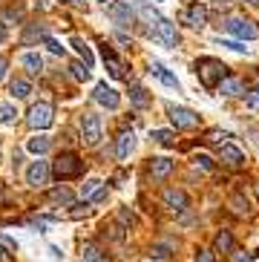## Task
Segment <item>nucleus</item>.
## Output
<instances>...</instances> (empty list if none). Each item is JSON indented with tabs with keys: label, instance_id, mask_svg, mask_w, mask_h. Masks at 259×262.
Instances as JSON below:
<instances>
[{
	"label": "nucleus",
	"instance_id": "6ab92c4d",
	"mask_svg": "<svg viewBox=\"0 0 259 262\" xmlns=\"http://www.w3.org/2000/svg\"><path fill=\"white\" fill-rule=\"evenodd\" d=\"M133 147H136V139H133V133H121L118 141H115V156L118 159H127L133 153Z\"/></svg>",
	"mask_w": 259,
	"mask_h": 262
},
{
	"label": "nucleus",
	"instance_id": "4be33fe9",
	"mask_svg": "<svg viewBox=\"0 0 259 262\" xmlns=\"http://www.w3.org/2000/svg\"><path fill=\"white\" fill-rule=\"evenodd\" d=\"M9 93L15 95V98H29L32 84H29V81H23V78H15V81L9 84Z\"/></svg>",
	"mask_w": 259,
	"mask_h": 262
},
{
	"label": "nucleus",
	"instance_id": "7c9ffc66",
	"mask_svg": "<svg viewBox=\"0 0 259 262\" xmlns=\"http://www.w3.org/2000/svg\"><path fill=\"white\" fill-rule=\"evenodd\" d=\"M15 118H17V113L12 104H0V124H12Z\"/></svg>",
	"mask_w": 259,
	"mask_h": 262
},
{
	"label": "nucleus",
	"instance_id": "c756f323",
	"mask_svg": "<svg viewBox=\"0 0 259 262\" xmlns=\"http://www.w3.org/2000/svg\"><path fill=\"white\" fill-rule=\"evenodd\" d=\"M69 72H72L75 81H87L90 78V67H84V63H69Z\"/></svg>",
	"mask_w": 259,
	"mask_h": 262
},
{
	"label": "nucleus",
	"instance_id": "39448f33",
	"mask_svg": "<svg viewBox=\"0 0 259 262\" xmlns=\"http://www.w3.org/2000/svg\"><path fill=\"white\" fill-rule=\"evenodd\" d=\"M81 139L90 147L101 141V118L95 113H84V118H81Z\"/></svg>",
	"mask_w": 259,
	"mask_h": 262
},
{
	"label": "nucleus",
	"instance_id": "ea45409f",
	"mask_svg": "<svg viewBox=\"0 0 259 262\" xmlns=\"http://www.w3.org/2000/svg\"><path fill=\"white\" fill-rule=\"evenodd\" d=\"M118 219H121L124 225H133V222H136V219H133V213H127V210H124V208L118 210Z\"/></svg>",
	"mask_w": 259,
	"mask_h": 262
},
{
	"label": "nucleus",
	"instance_id": "cd10ccee",
	"mask_svg": "<svg viewBox=\"0 0 259 262\" xmlns=\"http://www.w3.org/2000/svg\"><path fill=\"white\" fill-rule=\"evenodd\" d=\"M72 47H75V52L81 55V58H84L87 67H92V52H90V47H87L84 40H81V38H72Z\"/></svg>",
	"mask_w": 259,
	"mask_h": 262
},
{
	"label": "nucleus",
	"instance_id": "ddd939ff",
	"mask_svg": "<svg viewBox=\"0 0 259 262\" xmlns=\"http://www.w3.org/2000/svg\"><path fill=\"white\" fill-rule=\"evenodd\" d=\"M184 20H187L193 29H202V26L207 24V9L202 6V3H190L187 12H184Z\"/></svg>",
	"mask_w": 259,
	"mask_h": 262
},
{
	"label": "nucleus",
	"instance_id": "a18cd8bd",
	"mask_svg": "<svg viewBox=\"0 0 259 262\" xmlns=\"http://www.w3.org/2000/svg\"><path fill=\"white\" fill-rule=\"evenodd\" d=\"M3 38H6V29H3V26H0V40H3Z\"/></svg>",
	"mask_w": 259,
	"mask_h": 262
},
{
	"label": "nucleus",
	"instance_id": "f8f14e48",
	"mask_svg": "<svg viewBox=\"0 0 259 262\" xmlns=\"http://www.w3.org/2000/svg\"><path fill=\"white\" fill-rule=\"evenodd\" d=\"M164 205L182 213V210L190 208V199H187V193H184V190H176V187H170V190H164Z\"/></svg>",
	"mask_w": 259,
	"mask_h": 262
},
{
	"label": "nucleus",
	"instance_id": "9b49d317",
	"mask_svg": "<svg viewBox=\"0 0 259 262\" xmlns=\"http://www.w3.org/2000/svg\"><path fill=\"white\" fill-rule=\"evenodd\" d=\"M107 15L113 17L115 26H130V24H133V12H130L127 3H110V6H107Z\"/></svg>",
	"mask_w": 259,
	"mask_h": 262
},
{
	"label": "nucleus",
	"instance_id": "1a4fd4ad",
	"mask_svg": "<svg viewBox=\"0 0 259 262\" xmlns=\"http://www.w3.org/2000/svg\"><path fill=\"white\" fill-rule=\"evenodd\" d=\"M219 159L225 164H230V167H242V164H245V153L239 150L236 144H230V141L219 144Z\"/></svg>",
	"mask_w": 259,
	"mask_h": 262
},
{
	"label": "nucleus",
	"instance_id": "5701e85b",
	"mask_svg": "<svg viewBox=\"0 0 259 262\" xmlns=\"http://www.w3.org/2000/svg\"><path fill=\"white\" fill-rule=\"evenodd\" d=\"M49 199L55 202V205H72V202H75V196H72V190H67V187H55L52 193H49Z\"/></svg>",
	"mask_w": 259,
	"mask_h": 262
},
{
	"label": "nucleus",
	"instance_id": "6e6552de",
	"mask_svg": "<svg viewBox=\"0 0 259 262\" xmlns=\"http://www.w3.org/2000/svg\"><path fill=\"white\" fill-rule=\"evenodd\" d=\"M92 98L98 101L101 107H107V110H118V104H121L118 93H115L113 86H107V84H98V86H95V93H92Z\"/></svg>",
	"mask_w": 259,
	"mask_h": 262
},
{
	"label": "nucleus",
	"instance_id": "4c0bfd02",
	"mask_svg": "<svg viewBox=\"0 0 259 262\" xmlns=\"http://www.w3.org/2000/svg\"><path fill=\"white\" fill-rule=\"evenodd\" d=\"M196 262H216V256H213V251H199V256H196Z\"/></svg>",
	"mask_w": 259,
	"mask_h": 262
},
{
	"label": "nucleus",
	"instance_id": "4468645a",
	"mask_svg": "<svg viewBox=\"0 0 259 262\" xmlns=\"http://www.w3.org/2000/svg\"><path fill=\"white\" fill-rule=\"evenodd\" d=\"M219 93H222V95H242V93H245L242 78H236V75H225V78L219 81Z\"/></svg>",
	"mask_w": 259,
	"mask_h": 262
},
{
	"label": "nucleus",
	"instance_id": "de8ad7c7",
	"mask_svg": "<svg viewBox=\"0 0 259 262\" xmlns=\"http://www.w3.org/2000/svg\"><path fill=\"white\" fill-rule=\"evenodd\" d=\"M216 3H228V0H216Z\"/></svg>",
	"mask_w": 259,
	"mask_h": 262
},
{
	"label": "nucleus",
	"instance_id": "f704fd0d",
	"mask_svg": "<svg viewBox=\"0 0 259 262\" xmlns=\"http://www.w3.org/2000/svg\"><path fill=\"white\" fill-rule=\"evenodd\" d=\"M150 256H156V259H167V256H170V248H164V245H153V248H150Z\"/></svg>",
	"mask_w": 259,
	"mask_h": 262
},
{
	"label": "nucleus",
	"instance_id": "473e14b6",
	"mask_svg": "<svg viewBox=\"0 0 259 262\" xmlns=\"http://www.w3.org/2000/svg\"><path fill=\"white\" fill-rule=\"evenodd\" d=\"M101 182L98 179H90V182H84V187H81V199H87V196H92V193H98Z\"/></svg>",
	"mask_w": 259,
	"mask_h": 262
},
{
	"label": "nucleus",
	"instance_id": "2f4dec72",
	"mask_svg": "<svg viewBox=\"0 0 259 262\" xmlns=\"http://www.w3.org/2000/svg\"><path fill=\"white\" fill-rule=\"evenodd\" d=\"M32 40H44V32H40L38 26H29V29L23 32V38H20V43H32Z\"/></svg>",
	"mask_w": 259,
	"mask_h": 262
},
{
	"label": "nucleus",
	"instance_id": "412c9836",
	"mask_svg": "<svg viewBox=\"0 0 259 262\" xmlns=\"http://www.w3.org/2000/svg\"><path fill=\"white\" fill-rule=\"evenodd\" d=\"M230 210L236 216H248L251 213V202L245 199L242 193H233V196H230Z\"/></svg>",
	"mask_w": 259,
	"mask_h": 262
},
{
	"label": "nucleus",
	"instance_id": "423d86ee",
	"mask_svg": "<svg viewBox=\"0 0 259 262\" xmlns=\"http://www.w3.org/2000/svg\"><path fill=\"white\" fill-rule=\"evenodd\" d=\"M153 35L164 43V47H176L179 43V32H176V24H170L167 17H159L153 24Z\"/></svg>",
	"mask_w": 259,
	"mask_h": 262
},
{
	"label": "nucleus",
	"instance_id": "f03ea898",
	"mask_svg": "<svg viewBox=\"0 0 259 262\" xmlns=\"http://www.w3.org/2000/svg\"><path fill=\"white\" fill-rule=\"evenodd\" d=\"M52 173L58 179H75V176L84 173V162H81L75 153H61L52 164Z\"/></svg>",
	"mask_w": 259,
	"mask_h": 262
},
{
	"label": "nucleus",
	"instance_id": "58836bf2",
	"mask_svg": "<svg viewBox=\"0 0 259 262\" xmlns=\"http://www.w3.org/2000/svg\"><path fill=\"white\" fill-rule=\"evenodd\" d=\"M225 139H230L228 133H210L207 136V141H213V144H225Z\"/></svg>",
	"mask_w": 259,
	"mask_h": 262
},
{
	"label": "nucleus",
	"instance_id": "72a5a7b5",
	"mask_svg": "<svg viewBox=\"0 0 259 262\" xmlns=\"http://www.w3.org/2000/svg\"><path fill=\"white\" fill-rule=\"evenodd\" d=\"M44 43L49 47V52H52V55H63V47H61V43H58L55 38H49V35H44Z\"/></svg>",
	"mask_w": 259,
	"mask_h": 262
},
{
	"label": "nucleus",
	"instance_id": "bb28decb",
	"mask_svg": "<svg viewBox=\"0 0 259 262\" xmlns=\"http://www.w3.org/2000/svg\"><path fill=\"white\" fill-rule=\"evenodd\" d=\"M153 139L161 147H176V133L173 130H153Z\"/></svg>",
	"mask_w": 259,
	"mask_h": 262
},
{
	"label": "nucleus",
	"instance_id": "2eb2a0df",
	"mask_svg": "<svg viewBox=\"0 0 259 262\" xmlns=\"http://www.w3.org/2000/svg\"><path fill=\"white\" fill-rule=\"evenodd\" d=\"M170 173H173V162H170V159H153L150 162V176L156 179V182L167 179Z\"/></svg>",
	"mask_w": 259,
	"mask_h": 262
},
{
	"label": "nucleus",
	"instance_id": "e433bc0d",
	"mask_svg": "<svg viewBox=\"0 0 259 262\" xmlns=\"http://www.w3.org/2000/svg\"><path fill=\"white\" fill-rule=\"evenodd\" d=\"M196 167H202V170H213V162H210V156H196Z\"/></svg>",
	"mask_w": 259,
	"mask_h": 262
},
{
	"label": "nucleus",
	"instance_id": "a19ab883",
	"mask_svg": "<svg viewBox=\"0 0 259 262\" xmlns=\"http://www.w3.org/2000/svg\"><path fill=\"white\" fill-rule=\"evenodd\" d=\"M222 47H228V49H233V52H245V47L242 43H236V40H225Z\"/></svg>",
	"mask_w": 259,
	"mask_h": 262
},
{
	"label": "nucleus",
	"instance_id": "c85d7f7f",
	"mask_svg": "<svg viewBox=\"0 0 259 262\" xmlns=\"http://www.w3.org/2000/svg\"><path fill=\"white\" fill-rule=\"evenodd\" d=\"M0 15L6 17L9 24H15V20H23V6H9V9H0Z\"/></svg>",
	"mask_w": 259,
	"mask_h": 262
},
{
	"label": "nucleus",
	"instance_id": "393cba45",
	"mask_svg": "<svg viewBox=\"0 0 259 262\" xmlns=\"http://www.w3.org/2000/svg\"><path fill=\"white\" fill-rule=\"evenodd\" d=\"M130 101H133V104H136V107H147V104H150V95H147V90L144 86H133V90H130Z\"/></svg>",
	"mask_w": 259,
	"mask_h": 262
},
{
	"label": "nucleus",
	"instance_id": "aec40b11",
	"mask_svg": "<svg viewBox=\"0 0 259 262\" xmlns=\"http://www.w3.org/2000/svg\"><path fill=\"white\" fill-rule=\"evenodd\" d=\"M20 63L26 67V72H29V75H38V72L44 70V61H40L38 52H26V55L20 58Z\"/></svg>",
	"mask_w": 259,
	"mask_h": 262
},
{
	"label": "nucleus",
	"instance_id": "09e8293b",
	"mask_svg": "<svg viewBox=\"0 0 259 262\" xmlns=\"http://www.w3.org/2000/svg\"><path fill=\"white\" fill-rule=\"evenodd\" d=\"M104 3H107V0H104Z\"/></svg>",
	"mask_w": 259,
	"mask_h": 262
},
{
	"label": "nucleus",
	"instance_id": "20e7f679",
	"mask_svg": "<svg viewBox=\"0 0 259 262\" xmlns=\"http://www.w3.org/2000/svg\"><path fill=\"white\" fill-rule=\"evenodd\" d=\"M26 121H29L32 130H46V127H52V121H55V110H52V104H35V107L29 110Z\"/></svg>",
	"mask_w": 259,
	"mask_h": 262
},
{
	"label": "nucleus",
	"instance_id": "9d476101",
	"mask_svg": "<svg viewBox=\"0 0 259 262\" xmlns=\"http://www.w3.org/2000/svg\"><path fill=\"white\" fill-rule=\"evenodd\" d=\"M46 179H49V164L46 162H32L29 164V170H26V182H29L32 187H40V185H46Z\"/></svg>",
	"mask_w": 259,
	"mask_h": 262
},
{
	"label": "nucleus",
	"instance_id": "c03bdc74",
	"mask_svg": "<svg viewBox=\"0 0 259 262\" xmlns=\"http://www.w3.org/2000/svg\"><path fill=\"white\" fill-rule=\"evenodd\" d=\"M0 262H12V256H9L6 251H3V248H0Z\"/></svg>",
	"mask_w": 259,
	"mask_h": 262
},
{
	"label": "nucleus",
	"instance_id": "79ce46f5",
	"mask_svg": "<svg viewBox=\"0 0 259 262\" xmlns=\"http://www.w3.org/2000/svg\"><path fill=\"white\" fill-rule=\"evenodd\" d=\"M81 216H87V205H81V208L72 210V219H81Z\"/></svg>",
	"mask_w": 259,
	"mask_h": 262
},
{
	"label": "nucleus",
	"instance_id": "7ed1b4c3",
	"mask_svg": "<svg viewBox=\"0 0 259 262\" xmlns=\"http://www.w3.org/2000/svg\"><path fill=\"white\" fill-rule=\"evenodd\" d=\"M167 116H170V121H173L176 130H196L199 124H202L199 113H193V110H187V107H173V104H170Z\"/></svg>",
	"mask_w": 259,
	"mask_h": 262
},
{
	"label": "nucleus",
	"instance_id": "b1692460",
	"mask_svg": "<svg viewBox=\"0 0 259 262\" xmlns=\"http://www.w3.org/2000/svg\"><path fill=\"white\" fill-rule=\"evenodd\" d=\"M150 72H153L156 78H159V81H164L167 86H179V81H176V75H170V72L164 70V67H161V63H153V67H150Z\"/></svg>",
	"mask_w": 259,
	"mask_h": 262
},
{
	"label": "nucleus",
	"instance_id": "0eeeda50",
	"mask_svg": "<svg viewBox=\"0 0 259 262\" xmlns=\"http://www.w3.org/2000/svg\"><path fill=\"white\" fill-rule=\"evenodd\" d=\"M225 26H228L230 35H236V38H245V40H253V38L259 35L256 26H253L251 20H242V17H230V20H228Z\"/></svg>",
	"mask_w": 259,
	"mask_h": 262
},
{
	"label": "nucleus",
	"instance_id": "49530a36",
	"mask_svg": "<svg viewBox=\"0 0 259 262\" xmlns=\"http://www.w3.org/2000/svg\"><path fill=\"white\" fill-rule=\"evenodd\" d=\"M248 3H251V6H259V0H248Z\"/></svg>",
	"mask_w": 259,
	"mask_h": 262
},
{
	"label": "nucleus",
	"instance_id": "37998d69",
	"mask_svg": "<svg viewBox=\"0 0 259 262\" xmlns=\"http://www.w3.org/2000/svg\"><path fill=\"white\" fill-rule=\"evenodd\" d=\"M6 75V58H3V55H0V78Z\"/></svg>",
	"mask_w": 259,
	"mask_h": 262
},
{
	"label": "nucleus",
	"instance_id": "a878e982",
	"mask_svg": "<svg viewBox=\"0 0 259 262\" xmlns=\"http://www.w3.org/2000/svg\"><path fill=\"white\" fill-rule=\"evenodd\" d=\"M26 150H29V153H35V156L46 153V150H49V139H46V136H35V139H29Z\"/></svg>",
	"mask_w": 259,
	"mask_h": 262
},
{
	"label": "nucleus",
	"instance_id": "c9c22d12",
	"mask_svg": "<svg viewBox=\"0 0 259 262\" xmlns=\"http://www.w3.org/2000/svg\"><path fill=\"white\" fill-rule=\"evenodd\" d=\"M245 101H248V107L259 110V90H251V93H245Z\"/></svg>",
	"mask_w": 259,
	"mask_h": 262
},
{
	"label": "nucleus",
	"instance_id": "dca6fc26",
	"mask_svg": "<svg viewBox=\"0 0 259 262\" xmlns=\"http://www.w3.org/2000/svg\"><path fill=\"white\" fill-rule=\"evenodd\" d=\"M101 55H104V63L110 67V75H113V78H124V67H121V61L115 58V52L107 47V43L101 47Z\"/></svg>",
	"mask_w": 259,
	"mask_h": 262
},
{
	"label": "nucleus",
	"instance_id": "f3484780",
	"mask_svg": "<svg viewBox=\"0 0 259 262\" xmlns=\"http://www.w3.org/2000/svg\"><path fill=\"white\" fill-rule=\"evenodd\" d=\"M81 262H107V254L95 242H84V248H81Z\"/></svg>",
	"mask_w": 259,
	"mask_h": 262
},
{
	"label": "nucleus",
	"instance_id": "a211bd4d",
	"mask_svg": "<svg viewBox=\"0 0 259 262\" xmlns=\"http://www.w3.org/2000/svg\"><path fill=\"white\" fill-rule=\"evenodd\" d=\"M233 233L230 231H219L216 233V239H213V248H216V254H233Z\"/></svg>",
	"mask_w": 259,
	"mask_h": 262
},
{
	"label": "nucleus",
	"instance_id": "f257e3e1",
	"mask_svg": "<svg viewBox=\"0 0 259 262\" xmlns=\"http://www.w3.org/2000/svg\"><path fill=\"white\" fill-rule=\"evenodd\" d=\"M196 75L205 86H219V81L228 75V67L216 58H199L196 61Z\"/></svg>",
	"mask_w": 259,
	"mask_h": 262
}]
</instances>
